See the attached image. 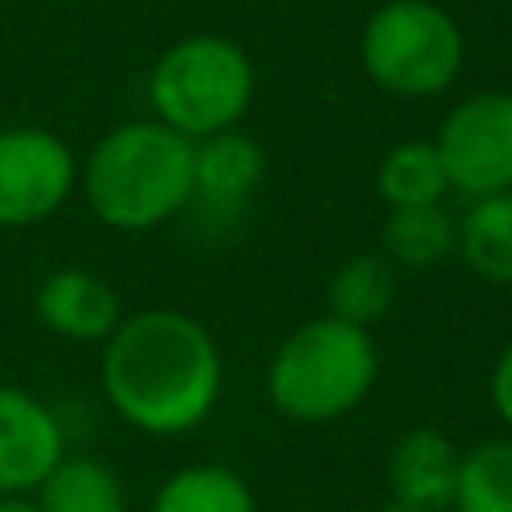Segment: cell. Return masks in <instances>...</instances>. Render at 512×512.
<instances>
[{"mask_svg": "<svg viewBox=\"0 0 512 512\" xmlns=\"http://www.w3.org/2000/svg\"><path fill=\"white\" fill-rule=\"evenodd\" d=\"M100 388L128 428L184 436L212 416L224 392V356L196 316L144 308L100 344Z\"/></svg>", "mask_w": 512, "mask_h": 512, "instance_id": "cell-1", "label": "cell"}, {"mask_svg": "<svg viewBox=\"0 0 512 512\" xmlns=\"http://www.w3.org/2000/svg\"><path fill=\"white\" fill-rule=\"evenodd\" d=\"M192 160L196 144L156 116L124 120L92 144L80 168V188L100 224L116 232H148L184 216Z\"/></svg>", "mask_w": 512, "mask_h": 512, "instance_id": "cell-2", "label": "cell"}, {"mask_svg": "<svg viewBox=\"0 0 512 512\" xmlns=\"http://www.w3.org/2000/svg\"><path fill=\"white\" fill-rule=\"evenodd\" d=\"M380 356L368 328L336 316L304 320L268 360V400L296 424H332L360 408L376 384Z\"/></svg>", "mask_w": 512, "mask_h": 512, "instance_id": "cell-3", "label": "cell"}, {"mask_svg": "<svg viewBox=\"0 0 512 512\" xmlns=\"http://www.w3.org/2000/svg\"><path fill=\"white\" fill-rule=\"evenodd\" d=\"M256 92L248 52L212 32H196L160 52L148 72V104L160 124L192 144L240 128Z\"/></svg>", "mask_w": 512, "mask_h": 512, "instance_id": "cell-4", "label": "cell"}, {"mask_svg": "<svg viewBox=\"0 0 512 512\" xmlns=\"http://www.w3.org/2000/svg\"><path fill=\"white\" fill-rule=\"evenodd\" d=\"M360 64L392 96H440L464 68V32L432 0H388L364 24Z\"/></svg>", "mask_w": 512, "mask_h": 512, "instance_id": "cell-5", "label": "cell"}, {"mask_svg": "<svg viewBox=\"0 0 512 512\" xmlns=\"http://www.w3.org/2000/svg\"><path fill=\"white\" fill-rule=\"evenodd\" d=\"M452 192L464 200L496 196L512 188V92L464 96L436 132Z\"/></svg>", "mask_w": 512, "mask_h": 512, "instance_id": "cell-6", "label": "cell"}, {"mask_svg": "<svg viewBox=\"0 0 512 512\" xmlns=\"http://www.w3.org/2000/svg\"><path fill=\"white\" fill-rule=\"evenodd\" d=\"M80 168L72 148L48 128L0 132V228H32L64 208Z\"/></svg>", "mask_w": 512, "mask_h": 512, "instance_id": "cell-7", "label": "cell"}, {"mask_svg": "<svg viewBox=\"0 0 512 512\" xmlns=\"http://www.w3.org/2000/svg\"><path fill=\"white\" fill-rule=\"evenodd\" d=\"M264 172H268V156L248 132L232 128L200 140L192 160V196L184 208L188 224L200 236L232 232L244 220Z\"/></svg>", "mask_w": 512, "mask_h": 512, "instance_id": "cell-8", "label": "cell"}, {"mask_svg": "<svg viewBox=\"0 0 512 512\" xmlns=\"http://www.w3.org/2000/svg\"><path fill=\"white\" fill-rule=\"evenodd\" d=\"M64 452L68 436L56 408L16 384H0V496H32Z\"/></svg>", "mask_w": 512, "mask_h": 512, "instance_id": "cell-9", "label": "cell"}, {"mask_svg": "<svg viewBox=\"0 0 512 512\" xmlns=\"http://www.w3.org/2000/svg\"><path fill=\"white\" fill-rule=\"evenodd\" d=\"M460 448L440 428H408L396 436L384 480L388 500L408 512H452Z\"/></svg>", "mask_w": 512, "mask_h": 512, "instance_id": "cell-10", "label": "cell"}, {"mask_svg": "<svg viewBox=\"0 0 512 512\" xmlns=\"http://www.w3.org/2000/svg\"><path fill=\"white\" fill-rule=\"evenodd\" d=\"M32 308L48 332L76 340V344H104L124 320L116 288L88 268L48 272L32 296Z\"/></svg>", "mask_w": 512, "mask_h": 512, "instance_id": "cell-11", "label": "cell"}, {"mask_svg": "<svg viewBox=\"0 0 512 512\" xmlns=\"http://www.w3.org/2000/svg\"><path fill=\"white\" fill-rule=\"evenodd\" d=\"M32 496L40 512H128L124 480L92 452H64Z\"/></svg>", "mask_w": 512, "mask_h": 512, "instance_id": "cell-12", "label": "cell"}, {"mask_svg": "<svg viewBox=\"0 0 512 512\" xmlns=\"http://www.w3.org/2000/svg\"><path fill=\"white\" fill-rule=\"evenodd\" d=\"M396 304V264L384 252L348 256L328 280V316L368 328L380 324Z\"/></svg>", "mask_w": 512, "mask_h": 512, "instance_id": "cell-13", "label": "cell"}, {"mask_svg": "<svg viewBox=\"0 0 512 512\" xmlns=\"http://www.w3.org/2000/svg\"><path fill=\"white\" fill-rule=\"evenodd\" d=\"M456 252L480 280L512 288V188L468 200L460 216Z\"/></svg>", "mask_w": 512, "mask_h": 512, "instance_id": "cell-14", "label": "cell"}, {"mask_svg": "<svg viewBox=\"0 0 512 512\" xmlns=\"http://www.w3.org/2000/svg\"><path fill=\"white\" fill-rule=\"evenodd\" d=\"M456 236L460 216H452L444 204L388 208V220L380 228V252L396 268H432L456 252Z\"/></svg>", "mask_w": 512, "mask_h": 512, "instance_id": "cell-15", "label": "cell"}, {"mask_svg": "<svg viewBox=\"0 0 512 512\" xmlns=\"http://www.w3.org/2000/svg\"><path fill=\"white\" fill-rule=\"evenodd\" d=\"M148 512H260V504L236 468L188 464L156 488Z\"/></svg>", "mask_w": 512, "mask_h": 512, "instance_id": "cell-16", "label": "cell"}, {"mask_svg": "<svg viewBox=\"0 0 512 512\" xmlns=\"http://www.w3.org/2000/svg\"><path fill=\"white\" fill-rule=\"evenodd\" d=\"M376 188L388 208H420V204H444L452 192L444 160L432 140H404L384 152L376 168Z\"/></svg>", "mask_w": 512, "mask_h": 512, "instance_id": "cell-17", "label": "cell"}, {"mask_svg": "<svg viewBox=\"0 0 512 512\" xmlns=\"http://www.w3.org/2000/svg\"><path fill=\"white\" fill-rule=\"evenodd\" d=\"M452 512H512V436H492L460 452Z\"/></svg>", "mask_w": 512, "mask_h": 512, "instance_id": "cell-18", "label": "cell"}, {"mask_svg": "<svg viewBox=\"0 0 512 512\" xmlns=\"http://www.w3.org/2000/svg\"><path fill=\"white\" fill-rule=\"evenodd\" d=\"M488 400L496 408V416L512 428V340L500 348L496 364H492V380H488Z\"/></svg>", "mask_w": 512, "mask_h": 512, "instance_id": "cell-19", "label": "cell"}, {"mask_svg": "<svg viewBox=\"0 0 512 512\" xmlns=\"http://www.w3.org/2000/svg\"><path fill=\"white\" fill-rule=\"evenodd\" d=\"M0 512H40L36 496H0Z\"/></svg>", "mask_w": 512, "mask_h": 512, "instance_id": "cell-20", "label": "cell"}]
</instances>
